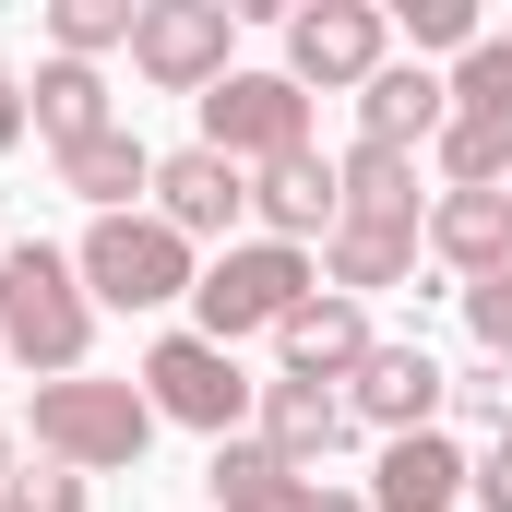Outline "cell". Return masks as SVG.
Returning a JSON list of instances; mask_svg holds the SVG:
<instances>
[{
	"mask_svg": "<svg viewBox=\"0 0 512 512\" xmlns=\"http://www.w3.org/2000/svg\"><path fill=\"white\" fill-rule=\"evenodd\" d=\"M131 24H143V0H48V48L60 60H108V48H131Z\"/></svg>",
	"mask_w": 512,
	"mask_h": 512,
	"instance_id": "23",
	"label": "cell"
},
{
	"mask_svg": "<svg viewBox=\"0 0 512 512\" xmlns=\"http://www.w3.org/2000/svg\"><path fill=\"white\" fill-rule=\"evenodd\" d=\"M477 501V453L417 429V441H382V477H370V512H453Z\"/></svg>",
	"mask_w": 512,
	"mask_h": 512,
	"instance_id": "15",
	"label": "cell"
},
{
	"mask_svg": "<svg viewBox=\"0 0 512 512\" xmlns=\"http://www.w3.org/2000/svg\"><path fill=\"white\" fill-rule=\"evenodd\" d=\"M441 120H453V84H441L429 60H382V72L358 84V143H382V155L441 143Z\"/></svg>",
	"mask_w": 512,
	"mask_h": 512,
	"instance_id": "14",
	"label": "cell"
},
{
	"mask_svg": "<svg viewBox=\"0 0 512 512\" xmlns=\"http://www.w3.org/2000/svg\"><path fill=\"white\" fill-rule=\"evenodd\" d=\"M465 334H477V358H489V370H512V274L465 286Z\"/></svg>",
	"mask_w": 512,
	"mask_h": 512,
	"instance_id": "27",
	"label": "cell"
},
{
	"mask_svg": "<svg viewBox=\"0 0 512 512\" xmlns=\"http://www.w3.org/2000/svg\"><path fill=\"white\" fill-rule=\"evenodd\" d=\"M0 346L36 370V382H72L84 346H96V298H84V262L48 251V239H12L0 251Z\"/></svg>",
	"mask_w": 512,
	"mask_h": 512,
	"instance_id": "1",
	"label": "cell"
},
{
	"mask_svg": "<svg viewBox=\"0 0 512 512\" xmlns=\"http://www.w3.org/2000/svg\"><path fill=\"white\" fill-rule=\"evenodd\" d=\"M227 48H239V0H143V24H131V72L191 108L227 84Z\"/></svg>",
	"mask_w": 512,
	"mask_h": 512,
	"instance_id": "6",
	"label": "cell"
},
{
	"mask_svg": "<svg viewBox=\"0 0 512 512\" xmlns=\"http://www.w3.org/2000/svg\"><path fill=\"white\" fill-rule=\"evenodd\" d=\"M60 191H72V203H96V215H143V191H155V143H143V131H96V143H72V155H60Z\"/></svg>",
	"mask_w": 512,
	"mask_h": 512,
	"instance_id": "17",
	"label": "cell"
},
{
	"mask_svg": "<svg viewBox=\"0 0 512 512\" xmlns=\"http://www.w3.org/2000/svg\"><path fill=\"white\" fill-rule=\"evenodd\" d=\"M322 512H370V489H322Z\"/></svg>",
	"mask_w": 512,
	"mask_h": 512,
	"instance_id": "31",
	"label": "cell"
},
{
	"mask_svg": "<svg viewBox=\"0 0 512 512\" xmlns=\"http://www.w3.org/2000/svg\"><path fill=\"white\" fill-rule=\"evenodd\" d=\"M262 429V453H274V465H298V477H322V465H334V453H346V441H358V417H346V393L334 382H286V370H274V382H262V405H251Z\"/></svg>",
	"mask_w": 512,
	"mask_h": 512,
	"instance_id": "13",
	"label": "cell"
},
{
	"mask_svg": "<svg viewBox=\"0 0 512 512\" xmlns=\"http://www.w3.org/2000/svg\"><path fill=\"white\" fill-rule=\"evenodd\" d=\"M0 251H12V227H0Z\"/></svg>",
	"mask_w": 512,
	"mask_h": 512,
	"instance_id": "34",
	"label": "cell"
},
{
	"mask_svg": "<svg viewBox=\"0 0 512 512\" xmlns=\"http://www.w3.org/2000/svg\"><path fill=\"white\" fill-rule=\"evenodd\" d=\"M429 251L453 262L465 286L512 274V191H441V203H429Z\"/></svg>",
	"mask_w": 512,
	"mask_h": 512,
	"instance_id": "16",
	"label": "cell"
},
{
	"mask_svg": "<svg viewBox=\"0 0 512 512\" xmlns=\"http://www.w3.org/2000/svg\"><path fill=\"white\" fill-rule=\"evenodd\" d=\"M155 215L203 251H239V227H251V167H227V155H203V143H179V155H155Z\"/></svg>",
	"mask_w": 512,
	"mask_h": 512,
	"instance_id": "9",
	"label": "cell"
},
{
	"mask_svg": "<svg viewBox=\"0 0 512 512\" xmlns=\"http://www.w3.org/2000/svg\"><path fill=\"white\" fill-rule=\"evenodd\" d=\"M310 286H322V274H310V251H286V239H239V251L203 262V286H191V334H215V346L274 334Z\"/></svg>",
	"mask_w": 512,
	"mask_h": 512,
	"instance_id": "5",
	"label": "cell"
},
{
	"mask_svg": "<svg viewBox=\"0 0 512 512\" xmlns=\"http://www.w3.org/2000/svg\"><path fill=\"white\" fill-rule=\"evenodd\" d=\"M72 262H84V298H96V310H167V298L203 286V251H191L155 203H143V215H96Z\"/></svg>",
	"mask_w": 512,
	"mask_h": 512,
	"instance_id": "3",
	"label": "cell"
},
{
	"mask_svg": "<svg viewBox=\"0 0 512 512\" xmlns=\"http://www.w3.org/2000/svg\"><path fill=\"white\" fill-rule=\"evenodd\" d=\"M441 405H453V370H441L429 346H370V370L346 382V417H358V429H382V441L441 429Z\"/></svg>",
	"mask_w": 512,
	"mask_h": 512,
	"instance_id": "10",
	"label": "cell"
},
{
	"mask_svg": "<svg viewBox=\"0 0 512 512\" xmlns=\"http://www.w3.org/2000/svg\"><path fill=\"white\" fill-rule=\"evenodd\" d=\"M131 382H143L155 417H179V429H203V441H239V417L262 405V382L239 370V346H215V334H155Z\"/></svg>",
	"mask_w": 512,
	"mask_h": 512,
	"instance_id": "4",
	"label": "cell"
},
{
	"mask_svg": "<svg viewBox=\"0 0 512 512\" xmlns=\"http://www.w3.org/2000/svg\"><path fill=\"white\" fill-rule=\"evenodd\" d=\"M298 143H310V96L286 72H227L203 96V155H227V167H274Z\"/></svg>",
	"mask_w": 512,
	"mask_h": 512,
	"instance_id": "8",
	"label": "cell"
},
{
	"mask_svg": "<svg viewBox=\"0 0 512 512\" xmlns=\"http://www.w3.org/2000/svg\"><path fill=\"white\" fill-rule=\"evenodd\" d=\"M382 60H393V12L382 0H298V12H286V84H298V96H310V84H322V96H358Z\"/></svg>",
	"mask_w": 512,
	"mask_h": 512,
	"instance_id": "7",
	"label": "cell"
},
{
	"mask_svg": "<svg viewBox=\"0 0 512 512\" xmlns=\"http://www.w3.org/2000/svg\"><path fill=\"white\" fill-rule=\"evenodd\" d=\"M453 108H465V120H512V24L453 60Z\"/></svg>",
	"mask_w": 512,
	"mask_h": 512,
	"instance_id": "24",
	"label": "cell"
},
{
	"mask_svg": "<svg viewBox=\"0 0 512 512\" xmlns=\"http://www.w3.org/2000/svg\"><path fill=\"white\" fill-rule=\"evenodd\" d=\"M477 512H512V441L477 453Z\"/></svg>",
	"mask_w": 512,
	"mask_h": 512,
	"instance_id": "29",
	"label": "cell"
},
{
	"mask_svg": "<svg viewBox=\"0 0 512 512\" xmlns=\"http://www.w3.org/2000/svg\"><path fill=\"white\" fill-rule=\"evenodd\" d=\"M453 417H465V429H489V441H512V370H489V358H477V370H453Z\"/></svg>",
	"mask_w": 512,
	"mask_h": 512,
	"instance_id": "26",
	"label": "cell"
},
{
	"mask_svg": "<svg viewBox=\"0 0 512 512\" xmlns=\"http://www.w3.org/2000/svg\"><path fill=\"white\" fill-rule=\"evenodd\" d=\"M0 489H12V429H0Z\"/></svg>",
	"mask_w": 512,
	"mask_h": 512,
	"instance_id": "32",
	"label": "cell"
},
{
	"mask_svg": "<svg viewBox=\"0 0 512 512\" xmlns=\"http://www.w3.org/2000/svg\"><path fill=\"white\" fill-rule=\"evenodd\" d=\"M334 179H346V227H417V239H429L417 155H382V143H358V155H334Z\"/></svg>",
	"mask_w": 512,
	"mask_h": 512,
	"instance_id": "19",
	"label": "cell"
},
{
	"mask_svg": "<svg viewBox=\"0 0 512 512\" xmlns=\"http://www.w3.org/2000/svg\"><path fill=\"white\" fill-rule=\"evenodd\" d=\"M24 120H36V143H48V155H72V143L120 131V108H108V72H84V60H48V72H36V96H24Z\"/></svg>",
	"mask_w": 512,
	"mask_h": 512,
	"instance_id": "20",
	"label": "cell"
},
{
	"mask_svg": "<svg viewBox=\"0 0 512 512\" xmlns=\"http://www.w3.org/2000/svg\"><path fill=\"white\" fill-rule=\"evenodd\" d=\"M251 227H262V239H286V251H310V239L346 227V179H334L322 143H298V155L251 167Z\"/></svg>",
	"mask_w": 512,
	"mask_h": 512,
	"instance_id": "11",
	"label": "cell"
},
{
	"mask_svg": "<svg viewBox=\"0 0 512 512\" xmlns=\"http://www.w3.org/2000/svg\"><path fill=\"white\" fill-rule=\"evenodd\" d=\"M0 512H96V489H84L72 465H36V477H12V489H0Z\"/></svg>",
	"mask_w": 512,
	"mask_h": 512,
	"instance_id": "28",
	"label": "cell"
},
{
	"mask_svg": "<svg viewBox=\"0 0 512 512\" xmlns=\"http://www.w3.org/2000/svg\"><path fill=\"white\" fill-rule=\"evenodd\" d=\"M417 227H334L322 239V286L334 298H382V286H417Z\"/></svg>",
	"mask_w": 512,
	"mask_h": 512,
	"instance_id": "21",
	"label": "cell"
},
{
	"mask_svg": "<svg viewBox=\"0 0 512 512\" xmlns=\"http://www.w3.org/2000/svg\"><path fill=\"white\" fill-rule=\"evenodd\" d=\"M429 155H441V191H512V120H465L453 108Z\"/></svg>",
	"mask_w": 512,
	"mask_h": 512,
	"instance_id": "22",
	"label": "cell"
},
{
	"mask_svg": "<svg viewBox=\"0 0 512 512\" xmlns=\"http://www.w3.org/2000/svg\"><path fill=\"white\" fill-rule=\"evenodd\" d=\"M0 370H12V346H0Z\"/></svg>",
	"mask_w": 512,
	"mask_h": 512,
	"instance_id": "33",
	"label": "cell"
},
{
	"mask_svg": "<svg viewBox=\"0 0 512 512\" xmlns=\"http://www.w3.org/2000/svg\"><path fill=\"white\" fill-rule=\"evenodd\" d=\"M143 441H155V405H143V382H96V370L36 382V465L120 477V465H143Z\"/></svg>",
	"mask_w": 512,
	"mask_h": 512,
	"instance_id": "2",
	"label": "cell"
},
{
	"mask_svg": "<svg viewBox=\"0 0 512 512\" xmlns=\"http://www.w3.org/2000/svg\"><path fill=\"white\" fill-rule=\"evenodd\" d=\"M393 24H405V48H417V60H429V48H453V60H465V48L489 36V24H477V0H405Z\"/></svg>",
	"mask_w": 512,
	"mask_h": 512,
	"instance_id": "25",
	"label": "cell"
},
{
	"mask_svg": "<svg viewBox=\"0 0 512 512\" xmlns=\"http://www.w3.org/2000/svg\"><path fill=\"white\" fill-rule=\"evenodd\" d=\"M203 489L215 512H322V477H298V465H274L251 429L239 441H215V465H203Z\"/></svg>",
	"mask_w": 512,
	"mask_h": 512,
	"instance_id": "18",
	"label": "cell"
},
{
	"mask_svg": "<svg viewBox=\"0 0 512 512\" xmlns=\"http://www.w3.org/2000/svg\"><path fill=\"white\" fill-rule=\"evenodd\" d=\"M370 298H334V286H310L286 322H274V358H286V382H358L370 370Z\"/></svg>",
	"mask_w": 512,
	"mask_h": 512,
	"instance_id": "12",
	"label": "cell"
},
{
	"mask_svg": "<svg viewBox=\"0 0 512 512\" xmlns=\"http://www.w3.org/2000/svg\"><path fill=\"white\" fill-rule=\"evenodd\" d=\"M24 131H36V120H24V84H12V60H0V155H12Z\"/></svg>",
	"mask_w": 512,
	"mask_h": 512,
	"instance_id": "30",
	"label": "cell"
}]
</instances>
